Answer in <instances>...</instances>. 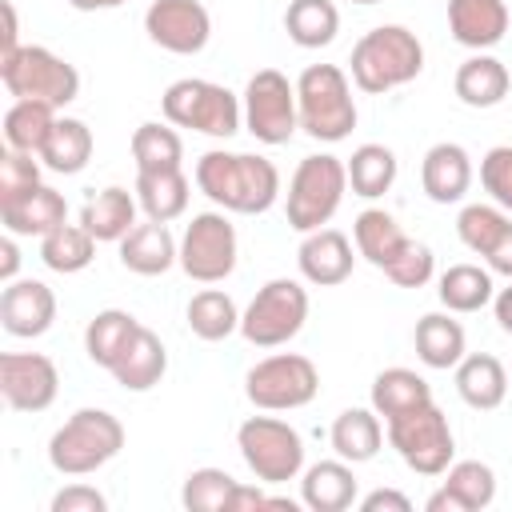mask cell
Returning a JSON list of instances; mask_svg holds the SVG:
<instances>
[{"instance_id": "obj_1", "label": "cell", "mask_w": 512, "mask_h": 512, "mask_svg": "<svg viewBox=\"0 0 512 512\" xmlns=\"http://www.w3.org/2000/svg\"><path fill=\"white\" fill-rule=\"evenodd\" d=\"M196 188L224 212L260 216L280 196V172L268 156L212 148L196 160Z\"/></svg>"}, {"instance_id": "obj_2", "label": "cell", "mask_w": 512, "mask_h": 512, "mask_svg": "<svg viewBox=\"0 0 512 512\" xmlns=\"http://www.w3.org/2000/svg\"><path fill=\"white\" fill-rule=\"evenodd\" d=\"M352 84L368 96H384L392 88L412 84L424 72V44L404 24H380L352 44Z\"/></svg>"}, {"instance_id": "obj_3", "label": "cell", "mask_w": 512, "mask_h": 512, "mask_svg": "<svg viewBox=\"0 0 512 512\" xmlns=\"http://www.w3.org/2000/svg\"><path fill=\"white\" fill-rule=\"evenodd\" d=\"M296 108H300V128L324 144L348 140L360 120L352 100V80L340 64H308L296 80Z\"/></svg>"}, {"instance_id": "obj_4", "label": "cell", "mask_w": 512, "mask_h": 512, "mask_svg": "<svg viewBox=\"0 0 512 512\" xmlns=\"http://www.w3.org/2000/svg\"><path fill=\"white\" fill-rule=\"evenodd\" d=\"M124 448V424L104 408H76L48 440V464L60 476H88L116 460Z\"/></svg>"}, {"instance_id": "obj_5", "label": "cell", "mask_w": 512, "mask_h": 512, "mask_svg": "<svg viewBox=\"0 0 512 512\" xmlns=\"http://www.w3.org/2000/svg\"><path fill=\"white\" fill-rule=\"evenodd\" d=\"M160 112L168 124L176 128H192L216 140H228L244 128V104L232 88L216 84V80H200V76H184L172 80L160 96Z\"/></svg>"}, {"instance_id": "obj_6", "label": "cell", "mask_w": 512, "mask_h": 512, "mask_svg": "<svg viewBox=\"0 0 512 512\" xmlns=\"http://www.w3.org/2000/svg\"><path fill=\"white\" fill-rule=\"evenodd\" d=\"M0 84L16 100H40L56 112L80 96V72L64 56L44 44H20L16 52L0 56Z\"/></svg>"}, {"instance_id": "obj_7", "label": "cell", "mask_w": 512, "mask_h": 512, "mask_svg": "<svg viewBox=\"0 0 512 512\" xmlns=\"http://www.w3.org/2000/svg\"><path fill=\"white\" fill-rule=\"evenodd\" d=\"M344 192H348V168L340 156L332 152L304 156L288 180L284 216L296 232H316L336 216V208L344 204Z\"/></svg>"}, {"instance_id": "obj_8", "label": "cell", "mask_w": 512, "mask_h": 512, "mask_svg": "<svg viewBox=\"0 0 512 512\" xmlns=\"http://www.w3.org/2000/svg\"><path fill=\"white\" fill-rule=\"evenodd\" d=\"M308 308H312L308 288L292 276H276L240 312V336L256 348H280V344L300 336V328L308 320Z\"/></svg>"}, {"instance_id": "obj_9", "label": "cell", "mask_w": 512, "mask_h": 512, "mask_svg": "<svg viewBox=\"0 0 512 512\" xmlns=\"http://www.w3.org/2000/svg\"><path fill=\"white\" fill-rule=\"evenodd\" d=\"M236 448L260 484H288L304 472V440L280 416H248L236 428Z\"/></svg>"}, {"instance_id": "obj_10", "label": "cell", "mask_w": 512, "mask_h": 512, "mask_svg": "<svg viewBox=\"0 0 512 512\" xmlns=\"http://www.w3.org/2000/svg\"><path fill=\"white\" fill-rule=\"evenodd\" d=\"M384 432H388V444L396 448V456L420 476H444L456 456L452 424L436 408V400H428L404 416H392Z\"/></svg>"}, {"instance_id": "obj_11", "label": "cell", "mask_w": 512, "mask_h": 512, "mask_svg": "<svg viewBox=\"0 0 512 512\" xmlns=\"http://www.w3.org/2000/svg\"><path fill=\"white\" fill-rule=\"evenodd\" d=\"M320 392V372L300 352H272L256 360L244 376V396L260 412H292L312 404Z\"/></svg>"}, {"instance_id": "obj_12", "label": "cell", "mask_w": 512, "mask_h": 512, "mask_svg": "<svg viewBox=\"0 0 512 512\" xmlns=\"http://www.w3.org/2000/svg\"><path fill=\"white\" fill-rule=\"evenodd\" d=\"M236 256H240V240H236V224L228 220L224 208L216 212H196L184 224L180 236V268L188 280L196 284H220L236 272Z\"/></svg>"}, {"instance_id": "obj_13", "label": "cell", "mask_w": 512, "mask_h": 512, "mask_svg": "<svg viewBox=\"0 0 512 512\" xmlns=\"http://www.w3.org/2000/svg\"><path fill=\"white\" fill-rule=\"evenodd\" d=\"M240 104H244V128H248L260 144H268V148L288 144V140L296 136V128H300L296 84H292L280 68H260V72H252L248 84H244Z\"/></svg>"}, {"instance_id": "obj_14", "label": "cell", "mask_w": 512, "mask_h": 512, "mask_svg": "<svg viewBox=\"0 0 512 512\" xmlns=\"http://www.w3.org/2000/svg\"><path fill=\"white\" fill-rule=\"evenodd\" d=\"M144 32L172 56H196L212 40V16L200 0H152L144 12Z\"/></svg>"}, {"instance_id": "obj_15", "label": "cell", "mask_w": 512, "mask_h": 512, "mask_svg": "<svg viewBox=\"0 0 512 512\" xmlns=\"http://www.w3.org/2000/svg\"><path fill=\"white\" fill-rule=\"evenodd\" d=\"M60 392V372L40 352H4L0 356V396L12 412H44Z\"/></svg>"}, {"instance_id": "obj_16", "label": "cell", "mask_w": 512, "mask_h": 512, "mask_svg": "<svg viewBox=\"0 0 512 512\" xmlns=\"http://www.w3.org/2000/svg\"><path fill=\"white\" fill-rule=\"evenodd\" d=\"M56 320V292L44 284V280H32V276H16L12 284H4L0 292V324L8 336L16 340H36L52 328Z\"/></svg>"}, {"instance_id": "obj_17", "label": "cell", "mask_w": 512, "mask_h": 512, "mask_svg": "<svg viewBox=\"0 0 512 512\" xmlns=\"http://www.w3.org/2000/svg\"><path fill=\"white\" fill-rule=\"evenodd\" d=\"M352 240L340 232V228H316V232H304L300 248H296V268L308 284L316 288H336L352 276Z\"/></svg>"}, {"instance_id": "obj_18", "label": "cell", "mask_w": 512, "mask_h": 512, "mask_svg": "<svg viewBox=\"0 0 512 512\" xmlns=\"http://www.w3.org/2000/svg\"><path fill=\"white\" fill-rule=\"evenodd\" d=\"M420 188L432 204H460L472 188V156L464 144L440 140L420 160Z\"/></svg>"}, {"instance_id": "obj_19", "label": "cell", "mask_w": 512, "mask_h": 512, "mask_svg": "<svg viewBox=\"0 0 512 512\" xmlns=\"http://www.w3.org/2000/svg\"><path fill=\"white\" fill-rule=\"evenodd\" d=\"M512 16L504 0H448V32L472 52H488L504 40Z\"/></svg>"}, {"instance_id": "obj_20", "label": "cell", "mask_w": 512, "mask_h": 512, "mask_svg": "<svg viewBox=\"0 0 512 512\" xmlns=\"http://www.w3.org/2000/svg\"><path fill=\"white\" fill-rule=\"evenodd\" d=\"M120 264L136 276H164L172 264H180V240L168 224L144 220L120 240Z\"/></svg>"}, {"instance_id": "obj_21", "label": "cell", "mask_w": 512, "mask_h": 512, "mask_svg": "<svg viewBox=\"0 0 512 512\" xmlns=\"http://www.w3.org/2000/svg\"><path fill=\"white\" fill-rule=\"evenodd\" d=\"M0 220L12 236H48L68 224V200L52 184H36L12 204H0Z\"/></svg>"}, {"instance_id": "obj_22", "label": "cell", "mask_w": 512, "mask_h": 512, "mask_svg": "<svg viewBox=\"0 0 512 512\" xmlns=\"http://www.w3.org/2000/svg\"><path fill=\"white\" fill-rule=\"evenodd\" d=\"M412 344H416L420 364H424V368H436V372H448V368H456V364L468 356L464 324L452 320V312H424V316L416 320Z\"/></svg>"}, {"instance_id": "obj_23", "label": "cell", "mask_w": 512, "mask_h": 512, "mask_svg": "<svg viewBox=\"0 0 512 512\" xmlns=\"http://www.w3.org/2000/svg\"><path fill=\"white\" fill-rule=\"evenodd\" d=\"M456 96L468 104V108H496L504 104V96L512 92V72L504 60H496L492 52H472L460 68H456V80H452Z\"/></svg>"}, {"instance_id": "obj_24", "label": "cell", "mask_w": 512, "mask_h": 512, "mask_svg": "<svg viewBox=\"0 0 512 512\" xmlns=\"http://www.w3.org/2000/svg\"><path fill=\"white\" fill-rule=\"evenodd\" d=\"M300 504L312 512H344L356 504V472L348 460H320L300 476Z\"/></svg>"}, {"instance_id": "obj_25", "label": "cell", "mask_w": 512, "mask_h": 512, "mask_svg": "<svg viewBox=\"0 0 512 512\" xmlns=\"http://www.w3.org/2000/svg\"><path fill=\"white\" fill-rule=\"evenodd\" d=\"M136 192L108 184L96 196H88V204L80 208V224L100 240V244H120L132 228H136Z\"/></svg>"}, {"instance_id": "obj_26", "label": "cell", "mask_w": 512, "mask_h": 512, "mask_svg": "<svg viewBox=\"0 0 512 512\" xmlns=\"http://www.w3.org/2000/svg\"><path fill=\"white\" fill-rule=\"evenodd\" d=\"M164 372H168V348L152 328L140 324V332L124 348V356L112 364V376L124 392H148L164 380Z\"/></svg>"}, {"instance_id": "obj_27", "label": "cell", "mask_w": 512, "mask_h": 512, "mask_svg": "<svg viewBox=\"0 0 512 512\" xmlns=\"http://www.w3.org/2000/svg\"><path fill=\"white\" fill-rule=\"evenodd\" d=\"M136 204L148 220H160V224H172L188 212V196H192V184L184 176V168H160V172H136Z\"/></svg>"}, {"instance_id": "obj_28", "label": "cell", "mask_w": 512, "mask_h": 512, "mask_svg": "<svg viewBox=\"0 0 512 512\" xmlns=\"http://www.w3.org/2000/svg\"><path fill=\"white\" fill-rule=\"evenodd\" d=\"M456 392H460V400H464L468 408L492 412V408H500L504 396H508V372H504V364H500L496 356L472 352V356H464V360L456 364Z\"/></svg>"}, {"instance_id": "obj_29", "label": "cell", "mask_w": 512, "mask_h": 512, "mask_svg": "<svg viewBox=\"0 0 512 512\" xmlns=\"http://www.w3.org/2000/svg\"><path fill=\"white\" fill-rule=\"evenodd\" d=\"M332 452L348 464H368L380 444H384V424H380V412L376 408H344L336 420H332Z\"/></svg>"}, {"instance_id": "obj_30", "label": "cell", "mask_w": 512, "mask_h": 512, "mask_svg": "<svg viewBox=\"0 0 512 512\" xmlns=\"http://www.w3.org/2000/svg\"><path fill=\"white\" fill-rule=\"evenodd\" d=\"M92 148H96V140H92V128H88L84 120H76V116H56V124H52L44 148H40V164H44L48 172L76 176V172L88 168Z\"/></svg>"}, {"instance_id": "obj_31", "label": "cell", "mask_w": 512, "mask_h": 512, "mask_svg": "<svg viewBox=\"0 0 512 512\" xmlns=\"http://www.w3.org/2000/svg\"><path fill=\"white\" fill-rule=\"evenodd\" d=\"M436 296L448 312L456 316H472L480 308L492 304L496 296V284H492V272L480 268V264H448L436 280Z\"/></svg>"}, {"instance_id": "obj_32", "label": "cell", "mask_w": 512, "mask_h": 512, "mask_svg": "<svg viewBox=\"0 0 512 512\" xmlns=\"http://www.w3.org/2000/svg\"><path fill=\"white\" fill-rule=\"evenodd\" d=\"M352 240H356V252H360L372 268H380V272H384V268L400 256V248L408 244L404 228H400L396 216L384 212V208H364V212L352 220Z\"/></svg>"}, {"instance_id": "obj_33", "label": "cell", "mask_w": 512, "mask_h": 512, "mask_svg": "<svg viewBox=\"0 0 512 512\" xmlns=\"http://www.w3.org/2000/svg\"><path fill=\"white\" fill-rule=\"evenodd\" d=\"M136 332H140V320H136L132 312H124V308H104V312H96V316L88 320V328H84V352H88V360H92L96 368H108V372H112V364L124 356V348L132 344Z\"/></svg>"}, {"instance_id": "obj_34", "label": "cell", "mask_w": 512, "mask_h": 512, "mask_svg": "<svg viewBox=\"0 0 512 512\" xmlns=\"http://www.w3.org/2000/svg\"><path fill=\"white\" fill-rule=\"evenodd\" d=\"M428 400H432V388H428V380H424L420 372H412V368H384V372H376V380H372V408L384 416V424H388L392 416H404V412L428 404Z\"/></svg>"}, {"instance_id": "obj_35", "label": "cell", "mask_w": 512, "mask_h": 512, "mask_svg": "<svg viewBox=\"0 0 512 512\" xmlns=\"http://www.w3.org/2000/svg\"><path fill=\"white\" fill-rule=\"evenodd\" d=\"M284 32L296 48H328L340 32V8L332 0H292L284 12Z\"/></svg>"}, {"instance_id": "obj_36", "label": "cell", "mask_w": 512, "mask_h": 512, "mask_svg": "<svg viewBox=\"0 0 512 512\" xmlns=\"http://www.w3.org/2000/svg\"><path fill=\"white\" fill-rule=\"evenodd\" d=\"M344 168H348L352 196H364V200H376L396 184V152L388 144H360L344 160Z\"/></svg>"}, {"instance_id": "obj_37", "label": "cell", "mask_w": 512, "mask_h": 512, "mask_svg": "<svg viewBox=\"0 0 512 512\" xmlns=\"http://www.w3.org/2000/svg\"><path fill=\"white\" fill-rule=\"evenodd\" d=\"M96 244L100 240L84 224H60L56 232L40 236V260H44V268H52L60 276H72V272H84L96 260Z\"/></svg>"}, {"instance_id": "obj_38", "label": "cell", "mask_w": 512, "mask_h": 512, "mask_svg": "<svg viewBox=\"0 0 512 512\" xmlns=\"http://www.w3.org/2000/svg\"><path fill=\"white\" fill-rule=\"evenodd\" d=\"M188 328L208 344L228 340L232 332H240V308L224 288H204L188 300Z\"/></svg>"}, {"instance_id": "obj_39", "label": "cell", "mask_w": 512, "mask_h": 512, "mask_svg": "<svg viewBox=\"0 0 512 512\" xmlns=\"http://www.w3.org/2000/svg\"><path fill=\"white\" fill-rule=\"evenodd\" d=\"M56 124V108L40 104V100H12V108L4 112V144L16 152H32L40 156L48 132Z\"/></svg>"}, {"instance_id": "obj_40", "label": "cell", "mask_w": 512, "mask_h": 512, "mask_svg": "<svg viewBox=\"0 0 512 512\" xmlns=\"http://www.w3.org/2000/svg\"><path fill=\"white\" fill-rule=\"evenodd\" d=\"M132 160H136V172L180 168V160H184V140H180L176 124L144 120V124L132 132Z\"/></svg>"}, {"instance_id": "obj_41", "label": "cell", "mask_w": 512, "mask_h": 512, "mask_svg": "<svg viewBox=\"0 0 512 512\" xmlns=\"http://www.w3.org/2000/svg\"><path fill=\"white\" fill-rule=\"evenodd\" d=\"M508 224H512V216L500 204H464L460 216H456V236H460V244L468 252L488 256L492 244L504 236Z\"/></svg>"}, {"instance_id": "obj_42", "label": "cell", "mask_w": 512, "mask_h": 512, "mask_svg": "<svg viewBox=\"0 0 512 512\" xmlns=\"http://www.w3.org/2000/svg\"><path fill=\"white\" fill-rule=\"evenodd\" d=\"M444 488L464 504V512H480L496 500V472L484 460H452L444 472Z\"/></svg>"}, {"instance_id": "obj_43", "label": "cell", "mask_w": 512, "mask_h": 512, "mask_svg": "<svg viewBox=\"0 0 512 512\" xmlns=\"http://www.w3.org/2000/svg\"><path fill=\"white\" fill-rule=\"evenodd\" d=\"M240 480H232L224 468H192L180 488V504L188 512H228L232 492Z\"/></svg>"}, {"instance_id": "obj_44", "label": "cell", "mask_w": 512, "mask_h": 512, "mask_svg": "<svg viewBox=\"0 0 512 512\" xmlns=\"http://www.w3.org/2000/svg\"><path fill=\"white\" fill-rule=\"evenodd\" d=\"M40 156H32V152H16V148H8V152H0V204H12V200H20L24 192H32L36 184H44L40 180Z\"/></svg>"}, {"instance_id": "obj_45", "label": "cell", "mask_w": 512, "mask_h": 512, "mask_svg": "<svg viewBox=\"0 0 512 512\" xmlns=\"http://www.w3.org/2000/svg\"><path fill=\"white\" fill-rule=\"evenodd\" d=\"M432 272H436L432 248L420 244V240H412V236H408V244L400 248V256L384 268V276H388L396 288H424V284L432 280Z\"/></svg>"}, {"instance_id": "obj_46", "label": "cell", "mask_w": 512, "mask_h": 512, "mask_svg": "<svg viewBox=\"0 0 512 512\" xmlns=\"http://www.w3.org/2000/svg\"><path fill=\"white\" fill-rule=\"evenodd\" d=\"M480 184L492 196V204H500L512 216V144H496L484 152L480 160Z\"/></svg>"}, {"instance_id": "obj_47", "label": "cell", "mask_w": 512, "mask_h": 512, "mask_svg": "<svg viewBox=\"0 0 512 512\" xmlns=\"http://www.w3.org/2000/svg\"><path fill=\"white\" fill-rule=\"evenodd\" d=\"M108 496L92 484H68L52 496V512H104Z\"/></svg>"}, {"instance_id": "obj_48", "label": "cell", "mask_w": 512, "mask_h": 512, "mask_svg": "<svg viewBox=\"0 0 512 512\" xmlns=\"http://www.w3.org/2000/svg\"><path fill=\"white\" fill-rule=\"evenodd\" d=\"M360 512H412V500L396 488H376L360 500Z\"/></svg>"}, {"instance_id": "obj_49", "label": "cell", "mask_w": 512, "mask_h": 512, "mask_svg": "<svg viewBox=\"0 0 512 512\" xmlns=\"http://www.w3.org/2000/svg\"><path fill=\"white\" fill-rule=\"evenodd\" d=\"M484 260H488V272H492V276L512 280V224L504 228V236L492 244V252H488Z\"/></svg>"}, {"instance_id": "obj_50", "label": "cell", "mask_w": 512, "mask_h": 512, "mask_svg": "<svg viewBox=\"0 0 512 512\" xmlns=\"http://www.w3.org/2000/svg\"><path fill=\"white\" fill-rule=\"evenodd\" d=\"M16 268H20V248H16V236L8 232V236L0 240V280L12 284V280H16Z\"/></svg>"}, {"instance_id": "obj_51", "label": "cell", "mask_w": 512, "mask_h": 512, "mask_svg": "<svg viewBox=\"0 0 512 512\" xmlns=\"http://www.w3.org/2000/svg\"><path fill=\"white\" fill-rule=\"evenodd\" d=\"M240 508H268V496L260 488H252V484H236L228 512H240Z\"/></svg>"}, {"instance_id": "obj_52", "label": "cell", "mask_w": 512, "mask_h": 512, "mask_svg": "<svg viewBox=\"0 0 512 512\" xmlns=\"http://www.w3.org/2000/svg\"><path fill=\"white\" fill-rule=\"evenodd\" d=\"M0 12H4V40H0V56H8V52H16L20 48V28H16V8H12V0H4L0 4Z\"/></svg>"}, {"instance_id": "obj_53", "label": "cell", "mask_w": 512, "mask_h": 512, "mask_svg": "<svg viewBox=\"0 0 512 512\" xmlns=\"http://www.w3.org/2000/svg\"><path fill=\"white\" fill-rule=\"evenodd\" d=\"M492 312H496L500 332H508V336H512V280H508V288H500V292L492 296Z\"/></svg>"}, {"instance_id": "obj_54", "label": "cell", "mask_w": 512, "mask_h": 512, "mask_svg": "<svg viewBox=\"0 0 512 512\" xmlns=\"http://www.w3.org/2000/svg\"><path fill=\"white\" fill-rule=\"evenodd\" d=\"M76 12H108V8H120L124 0H68Z\"/></svg>"}, {"instance_id": "obj_55", "label": "cell", "mask_w": 512, "mask_h": 512, "mask_svg": "<svg viewBox=\"0 0 512 512\" xmlns=\"http://www.w3.org/2000/svg\"><path fill=\"white\" fill-rule=\"evenodd\" d=\"M352 4H380V0H352Z\"/></svg>"}]
</instances>
